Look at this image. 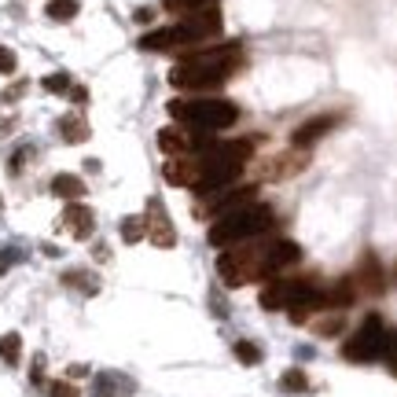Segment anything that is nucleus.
Instances as JSON below:
<instances>
[{
	"label": "nucleus",
	"mask_w": 397,
	"mask_h": 397,
	"mask_svg": "<svg viewBox=\"0 0 397 397\" xmlns=\"http://www.w3.org/2000/svg\"><path fill=\"white\" fill-rule=\"evenodd\" d=\"M298 261H302L298 243L258 235L247 243H235V247H225V254L217 258V276L228 287H247L250 280H272Z\"/></svg>",
	"instance_id": "1"
},
{
	"label": "nucleus",
	"mask_w": 397,
	"mask_h": 397,
	"mask_svg": "<svg viewBox=\"0 0 397 397\" xmlns=\"http://www.w3.org/2000/svg\"><path fill=\"white\" fill-rule=\"evenodd\" d=\"M239 66H243V48L235 41L213 44V48H198V52H191L176 63L169 70V85L184 88V92H203V88L225 85Z\"/></svg>",
	"instance_id": "2"
},
{
	"label": "nucleus",
	"mask_w": 397,
	"mask_h": 397,
	"mask_svg": "<svg viewBox=\"0 0 397 397\" xmlns=\"http://www.w3.org/2000/svg\"><path fill=\"white\" fill-rule=\"evenodd\" d=\"M276 225V213L269 203H243L228 213L213 217V228H210V243L213 247H235V243H247L258 235H269Z\"/></svg>",
	"instance_id": "3"
},
{
	"label": "nucleus",
	"mask_w": 397,
	"mask_h": 397,
	"mask_svg": "<svg viewBox=\"0 0 397 397\" xmlns=\"http://www.w3.org/2000/svg\"><path fill=\"white\" fill-rule=\"evenodd\" d=\"M217 33H221V15L213 8V11L184 15L181 22H173V26L144 33L140 37V48L144 52H181V48H191V44H203V41L217 37Z\"/></svg>",
	"instance_id": "4"
},
{
	"label": "nucleus",
	"mask_w": 397,
	"mask_h": 397,
	"mask_svg": "<svg viewBox=\"0 0 397 397\" xmlns=\"http://www.w3.org/2000/svg\"><path fill=\"white\" fill-rule=\"evenodd\" d=\"M169 118L184 125L188 132H221L239 122V107L228 100H210V96H191V100H169L166 103Z\"/></svg>",
	"instance_id": "5"
},
{
	"label": "nucleus",
	"mask_w": 397,
	"mask_h": 397,
	"mask_svg": "<svg viewBox=\"0 0 397 397\" xmlns=\"http://www.w3.org/2000/svg\"><path fill=\"white\" fill-rule=\"evenodd\" d=\"M386 349V324L379 313H368L364 324L357 327V335L346 339L342 346V357L353 361V364H368V361H379Z\"/></svg>",
	"instance_id": "6"
},
{
	"label": "nucleus",
	"mask_w": 397,
	"mask_h": 397,
	"mask_svg": "<svg viewBox=\"0 0 397 397\" xmlns=\"http://www.w3.org/2000/svg\"><path fill=\"white\" fill-rule=\"evenodd\" d=\"M254 195H258V188H254V184L225 188V191L206 195L203 203H195V206H191V213H195V217H221V213H228V210H235V206H243V203H254Z\"/></svg>",
	"instance_id": "7"
},
{
	"label": "nucleus",
	"mask_w": 397,
	"mask_h": 397,
	"mask_svg": "<svg viewBox=\"0 0 397 397\" xmlns=\"http://www.w3.org/2000/svg\"><path fill=\"white\" fill-rule=\"evenodd\" d=\"M144 225H147V239L154 243V247H176V228H173V221L162 210L159 198H151V203H147Z\"/></svg>",
	"instance_id": "8"
},
{
	"label": "nucleus",
	"mask_w": 397,
	"mask_h": 397,
	"mask_svg": "<svg viewBox=\"0 0 397 397\" xmlns=\"http://www.w3.org/2000/svg\"><path fill=\"white\" fill-rule=\"evenodd\" d=\"M339 122H342L339 115H320V118H309V122H302V125L291 132V144H295L298 151H309L317 140H324V137H327V132L335 129Z\"/></svg>",
	"instance_id": "9"
},
{
	"label": "nucleus",
	"mask_w": 397,
	"mask_h": 397,
	"mask_svg": "<svg viewBox=\"0 0 397 397\" xmlns=\"http://www.w3.org/2000/svg\"><path fill=\"white\" fill-rule=\"evenodd\" d=\"M353 283H357V291L371 295V298H379L386 291V276H383V265L375 254H364L361 265H357V272H353Z\"/></svg>",
	"instance_id": "10"
},
{
	"label": "nucleus",
	"mask_w": 397,
	"mask_h": 397,
	"mask_svg": "<svg viewBox=\"0 0 397 397\" xmlns=\"http://www.w3.org/2000/svg\"><path fill=\"white\" fill-rule=\"evenodd\" d=\"M63 225L70 228V235H74V239H92V232H96V213L88 210L85 203H66Z\"/></svg>",
	"instance_id": "11"
},
{
	"label": "nucleus",
	"mask_w": 397,
	"mask_h": 397,
	"mask_svg": "<svg viewBox=\"0 0 397 397\" xmlns=\"http://www.w3.org/2000/svg\"><path fill=\"white\" fill-rule=\"evenodd\" d=\"M298 291V280H283V276H272L269 287H261V309H287Z\"/></svg>",
	"instance_id": "12"
},
{
	"label": "nucleus",
	"mask_w": 397,
	"mask_h": 397,
	"mask_svg": "<svg viewBox=\"0 0 397 397\" xmlns=\"http://www.w3.org/2000/svg\"><path fill=\"white\" fill-rule=\"evenodd\" d=\"M353 302H357V283H353V276H342L335 280L324 291V305L327 309H335V313H342V309H349Z\"/></svg>",
	"instance_id": "13"
},
{
	"label": "nucleus",
	"mask_w": 397,
	"mask_h": 397,
	"mask_svg": "<svg viewBox=\"0 0 397 397\" xmlns=\"http://www.w3.org/2000/svg\"><path fill=\"white\" fill-rule=\"evenodd\" d=\"M159 147L169 154V159H184V154H195V140L188 129H162L159 132Z\"/></svg>",
	"instance_id": "14"
},
{
	"label": "nucleus",
	"mask_w": 397,
	"mask_h": 397,
	"mask_svg": "<svg viewBox=\"0 0 397 397\" xmlns=\"http://www.w3.org/2000/svg\"><path fill=\"white\" fill-rule=\"evenodd\" d=\"M309 166V154L295 147V154H280V159L269 162V181H283V176H295Z\"/></svg>",
	"instance_id": "15"
},
{
	"label": "nucleus",
	"mask_w": 397,
	"mask_h": 397,
	"mask_svg": "<svg viewBox=\"0 0 397 397\" xmlns=\"http://www.w3.org/2000/svg\"><path fill=\"white\" fill-rule=\"evenodd\" d=\"M59 132H63L66 144H85L88 140V122H85L81 110H66L59 118Z\"/></svg>",
	"instance_id": "16"
},
{
	"label": "nucleus",
	"mask_w": 397,
	"mask_h": 397,
	"mask_svg": "<svg viewBox=\"0 0 397 397\" xmlns=\"http://www.w3.org/2000/svg\"><path fill=\"white\" fill-rule=\"evenodd\" d=\"M52 195L78 203V198H85V181H81V176H74V173H55L52 176Z\"/></svg>",
	"instance_id": "17"
},
{
	"label": "nucleus",
	"mask_w": 397,
	"mask_h": 397,
	"mask_svg": "<svg viewBox=\"0 0 397 397\" xmlns=\"http://www.w3.org/2000/svg\"><path fill=\"white\" fill-rule=\"evenodd\" d=\"M162 8L173 15H198V11H213L217 0H162Z\"/></svg>",
	"instance_id": "18"
},
{
	"label": "nucleus",
	"mask_w": 397,
	"mask_h": 397,
	"mask_svg": "<svg viewBox=\"0 0 397 397\" xmlns=\"http://www.w3.org/2000/svg\"><path fill=\"white\" fill-rule=\"evenodd\" d=\"M0 361L11 364V368L22 361V339H18V331H8V335H0Z\"/></svg>",
	"instance_id": "19"
},
{
	"label": "nucleus",
	"mask_w": 397,
	"mask_h": 397,
	"mask_svg": "<svg viewBox=\"0 0 397 397\" xmlns=\"http://www.w3.org/2000/svg\"><path fill=\"white\" fill-rule=\"evenodd\" d=\"M280 390H283V393H305V390H309V375H305L302 368H287V371L280 375Z\"/></svg>",
	"instance_id": "20"
},
{
	"label": "nucleus",
	"mask_w": 397,
	"mask_h": 397,
	"mask_svg": "<svg viewBox=\"0 0 397 397\" xmlns=\"http://www.w3.org/2000/svg\"><path fill=\"white\" fill-rule=\"evenodd\" d=\"M122 239H125V243H140V239H147V225H144V217H137V213L122 217Z\"/></svg>",
	"instance_id": "21"
},
{
	"label": "nucleus",
	"mask_w": 397,
	"mask_h": 397,
	"mask_svg": "<svg viewBox=\"0 0 397 397\" xmlns=\"http://www.w3.org/2000/svg\"><path fill=\"white\" fill-rule=\"evenodd\" d=\"M44 15L55 18V22H70L78 15V0H48V8H44Z\"/></svg>",
	"instance_id": "22"
},
{
	"label": "nucleus",
	"mask_w": 397,
	"mask_h": 397,
	"mask_svg": "<svg viewBox=\"0 0 397 397\" xmlns=\"http://www.w3.org/2000/svg\"><path fill=\"white\" fill-rule=\"evenodd\" d=\"M342 327H346V317H342V313H331V317H324V320L313 324V331H317V335H324V339L342 335Z\"/></svg>",
	"instance_id": "23"
},
{
	"label": "nucleus",
	"mask_w": 397,
	"mask_h": 397,
	"mask_svg": "<svg viewBox=\"0 0 397 397\" xmlns=\"http://www.w3.org/2000/svg\"><path fill=\"white\" fill-rule=\"evenodd\" d=\"M232 353H235V357H239V364H247V368L261 364V349H258L254 342H247V339H239V342L232 346Z\"/></svg>",
	"instance_id": "24"
},
{
	"label": "nucleus",
	"mask_w": 397,
	"mask_h": 397,
	"mask_svg": "<svg viewBox=\"0 0 397 397\" xmlns=\"http://www.w3.org/2000/svg\"><path fill=\"white\" fill-rule=\"evenodd\" d=\"M48 92H55V96H63V92H70V74H63V70H55V74H48L41 81Z\"/></svg>",
	"instance_id": "25"
},
{
	"label": "nucleus",
	"mask_w": 397,
	"mask_h": 397,
	"mask_svg": "<svg viewBox=\"0 0 397 397\" xmlns=\"http://www.w3.org/2000/svg\"><path fill=\"white\" fill-rule=\"evenodd\" d=\"M63 283H74V287H81L85 295H92L96 287H100V283H96L92 276H88V272H66V276H63Z\"/></svg>",
	"instance_id": "26"
},
{
	"label": "nucleus",
	"mask_w": 397,
	"mask_h": 397,
	"mask_svg": "<svg viewBox=\"0 0 397 397\" xmlns=\"http://www.w3.org/2000/svg\"><path fill=\"white\" fill-rule=\"evenodd\" d=\"M383 361H386V368L397 375V331H386V349H383Z\"/></svg>",
	"instance_id": "27"
},
{
	"label": "nucleus",
	"mask_w": 397,
	"mask_h": 397,
	"mask_svg": "<svg viewBox=\"0 0 397 397\" xmlns=\"http://www.w3.org/2000/svg\"><path fill=\"white\" fill-rule=\"evenodd\" d=\"M48 393H52V397H81V393H78V386H74V383H66V379L52 383V386H48Z\"/></svg>",
	"instance_id": "28"
},
{
	"label": "nucleus",
	"mask_w": 397,
	"mask_h": 397,
	"mask_svg": "<svg viewBox=\"0 0 397 397\" xmlns=\"http://www.w3.org/2000/svg\"><path fill=\"white\" fill-rule=\"evenodd\" d=\"M15 66H18L15 52H11V48H4V44H0V74H15Z\"/></svg>",
	"instance_id": "29"
},
{
	"label": "nucleus",
	"mask_w": 397,
	"mask_h": 397,
	"mask_svg": "<svg viewBox=\"0 0 397 397\" xmlns=\"http://www.w3.org/2000/svg\"><path fill=\"white\" fill-rule=\"evenodd\" d=\"M22 92H26V81H18V85H11V88H4V96H0V100H4V103H11V100H18Z\"/></svg>",
	"instance_id": "30"
},
{
	"label": "nucleus",
	"mask_w": 397,
	"mask_h": 397,
	"mask_svg": "<svg viewBox=\"0 0 397 397\" xmlns=\"http://www.w3.org/2000/svg\"><path fill=\"white\" fill-rule=\"evenodd\" d=\"M30 379H33L37 386L44 383V357H37V361H33V368H30Z\"/></svg>",
	"instance_id": "31"
},
{
	"label": "nucleus",
	"mask_w": 397,
	"mask_h": 397,
	"mask_svg": "<svg viewBox=\"0 0 397 397\" xmlns=\"http://www.w3.org/2000/svg\"><path fill=\"white\" fill-rule=\"evenodd\" d=\"M11 261H15V250H0V276L11 269Z\"/></svg>",
	"instance_id": "32"
},
{
	"label": "nucleus",
	"mask_w": 397,
	"mask_h": 397,
	"mask_svg": "<svg viewBox=\"0 0 397 397\" xmlns=\"http://www.w3.org/2000/svg\"><path fill=\"white\" fill-rule=\"evenodd\" d=\"M70 100H74V103H85V100H88V88H85V85H70Z\"/></svg>",
	"instance_id": "33"
},
{
	"label": "nucleus",
	"mask_w": 397,
	"mask_h": 397,
	"mask_svg": "<svg viewBox=\"0 0 397 397\" xmlns=\"http://www.w3.org/2000/svg\"><path fill=\"white\" fill-rule=\"evenodd\" d=\"M66 375H70V379H81V375H88V368H85V364H74V368L66 371Z\"/></svg>",
	"instance_id": "34"
},
{
	"label": "nucleus",
	"mask_w": 397,
	"mask_h": 397,
	"mask_svg": "<svg viewBox=\"0 0 397 397\" xmlns=\"http://www.w3.org/2000/svg\"><path fill=\"white\" fill-rule=\"evenodd\" d=\"M137 22H151V8H140L137 11Z\"/></svg>",
	"instance_id": "35"
}]
</instances>
